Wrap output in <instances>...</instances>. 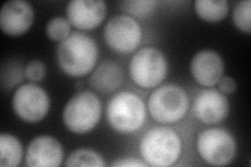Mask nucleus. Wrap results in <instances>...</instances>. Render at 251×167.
<instances>
[{
  "label": "nucleus",
  "mask_w": 251,
  "mask_h": 167,
  "mask_svg": "<svg viewBox=\"0 0 251 167\" xmlns=\"http://www.w3.org/2000/svg\"><path fill=\"white\" fill-rule=\"evenodd\" d=\"M194 112L196 117L204 123H219L229 113L228 98L216 89L204 90L194 101Z\"/></svg>",
  "instance_id": "nucleus-12"
},
{
  "label": "nucleus",
  "mask_w": 251,
  "mask_h": 167,
  "mask_svg": "<svg viewBox=\"0 0 251 167\" xmlns=\"http://www.w3.org/2000/svg\"><path fill=\"white\" fill-rule=\"evenodd\" d=\"M46 74V67L44 63L41 61H30L28 64L25 66V75L27 79L31 82H40L44 78Z\"/></svg>",
  "instance_id": "nucleus-22"
},
{
  "label": "nucleus",
  "mask_w": 251,
  "mask_h": 167,
  "mask_svg": "<svg viewBox=\"0 0 251 167\" xmlns=\"http://www.w3.org/2000/svg\"><path fill=\"white\" fill-rule=\"evenodd\" d=\"M23 147L19 139L11 134L0 135V166L16 167L21 163Z\"/></svg>",
  "instance_id": "nucleus-16"
},
{
  "label": "nucleus",
  "mask_w": 251,
  "mask_h": 167,
  "mask_svg": "<svg viewBox=\"0 0 251 167\" xmlns=\"http://www.w3.org/2000/svg\"><path fill=\"white\" fill-rule=\"evenodd\" d=\"M63 157V147L56 138L40 136L29 143L25 160L30 167H57L62 164Z\"/></svg>",
  "instance_id": "nucleus-13"
},
{
  "label": "nucleus",
  "mask_w": 251,
  "mask_h": 167,
  "mask_svg": "<svg viewBox=\"0 0 251 167\" xmlns=\"http://www.w3.org/2000/svg\"><path fill=\"white\" fill-rule=\"evenodd\" d=\"M130 75L141 88H154L162 83L168 72V63L161 50L145 47L130 62Z\"/></svg>",
  "instance_id": "nucleus-6"
},
{
  "label": "nucleus",
  "mask_w": 251,
  "mask_h": 167,
  "mask_svg": "<svg viewBox=\"0 0 251 167\" xmlns=\"http://www.w3.org/2000/svg\"><path fill=\"white\" fill-rule=\"evenodd\" d=\"M139 150L148 165L166 167L178 160L181 155L182 142L173 129L157 126L144 135L139 143Z\"/></svg>",
  "instance_id": "nucleus-2"
},
{
  "label": "nucleus",
  "mask_w": 251,
  "mask_h": 167,
  "mask_svg": "<svg viewBox=\"0 0 251 167\" xmlns=\"http://www.w3.org/2000/svg\"><path fill=\"white\" fill-rule=\"evenodd\" d=\"M101 115V102L98 95L89 90L76 93L63 110V122L75 134H85L96 128Z\"/></svg>",
  "instance_id": "nucleus-4"
},
{
  "label": "nucleus",
  "mask_w": 251,
  "mask_h": 167,
  "mask_svg": "<svg viewBox=\"0 0 251 167\" xmlns=\"http://www.w3.org/2000/svg\"><path fill=\"white\" fill-rule=\"evenodd\" d=\"M250 15H251V1L245 0V1H239L234 5L232 19L235 26L241 31L246 34L251 33L250 24Z\"/></svg>",
  "instance_id": "nucleus-20"
},
{
  "label": "nucleus",
  "mask_w": 251,
  "mask_h": 167,
  "mask_svg": "<svg viewBox=\"0 0 251 167\" xmlns=\"http://www.w3.org/2000/svg\"><path fill=\"white\" fill-rule=\"evenodd\" d=\"M156 3L154 0H131V1L122 2V5L126 13L143 18L153 13Z\"/></svg>",
  "instance_id": "nucleus-21"
},
{
  "label": "nucleus",
  "mask_w": 251,
  "mask_h": 167,
  "mask_svg": "<svg viewBox=\"0 0 251 167\" xmlns=\"http://www.w3.org/2000/svg\"><path fill=\"white\" fill-rule=\"evenodd\" d=\"M103 0H73L66 7L67 20L76 28L88 30L99 26L106 17Z\"/></svg>",
  "instance_id": "nucleus-10"
},
{
  "label": "nucleus",
  "mask_w": 251,
  "mask_h": 167,
  "mask_svg": "<svg viewBox=\"0 0 251 167\" xmlns=\"http://www.w3.org/2000/svg\"><path fill=\"white\" fill-rule=\"evenodd\" d=\"M106 164L103 157L93 149L80 148L69 155L65 166H97L104 167Z\"/></svg>",
  "instance_id": "nucleus-18"
},
{
  "label": "nucleus",
  "mask_w": 251,
  "mask_h": 167,
  "mask_svg": "<svg viewBox=\"0 0 251 167\" xmlns=\"http://www.w3.org/2000/svg\"><path fill=\"white\" fill-rule=\"evenodd\" d=\"M106 116L114 131L119 133L135 132L146 120V107L137 94L124 91L115 94L110 99Z\"/></svg>",
  "instance_id": "nucleus-3"
},
{
  "label": "nucleus",
  "mask_w": 251,
  "mask_h": 167,
  "mask_svg": "<svg viewBox=\"0 0 251 167\" xmlns=\"http://www.w3.org/2000/svg\"><path fill=\"white\" fill-rule=\"evenodd\" d=\"M191 73L199 85L215 86L223 77L224 62L213 50H201L192 59Z\"/></svg>",
  "instance_id": "nucleus-14"
},
{
  "label": "nucleus",
  "mask_w": 251,
  "mask_h": 167,
  "mask_svg": "<svg viewBox=\"0 0 251 167\" xmlns=\"http://www.w3.org/2000/svg\"><path fill=\"white\" fill-rule=\"evenodd\" d=\"M198 153L210 165L230 164L237 153V143L232 135L223 129H207L201 132L197 139Z\"/></svg>",
  "instance_id": "nucleus-7"
},
{
  "label": "nucleus",
  "mask_w": 251,
  "mask_h": 167,
  "mask_svg": "<svg viewBox=\"0 0 251 167\" xmlns=\"http://www.w3.org/2000/svg\"><path fill=\"white\" fill-rule=\"evenodd\" d=\"M35 19L33 7L23 0H11L0 12V27L9 36H21L29 29Z\"/></svg>",
  "instance_id": "nucleus-11"
},
{
  "label": "nucleus",
  "mask_w": 251,
  "mask_h": 167,
  "mask_svg": "<svg viewBox=\"0 0 251 167\" xmlns=\"http://www.w3.org/2000/svg\"><path fill=\"white\" fill-rule=\"evenodd\" d=\"M219 90L225 94H231L237 89V83L230 76H223L220 79L219 83Z\"/></svg>",
  "instance_id": "nucleus-23"
},
{
  "label": "nucleus",
  "mask_w": 251,
  "mask_h": 167,
  "mask_svg": "<svg viewBox=\"0 0 251 167\" xmlns=\"http://www.w3.org/2000/svg\"><path fill=\"white\" fill-rule=\"evenodd\" d=\"M141 37L143 33L138 22L127 15H119L110 19L104 29L107 45L121 53H129L136 49Z\"/></svg>",
  "instance_id": "nucleus-9"
},
{
  "label": "nucleus",
  "mask_w": 251,
  "mask_h": 167,
  "mask_svg": "<svg viewBox=\"0 0 251 167\" xmlns=\"http://www.w3.org/2000/svg\"><path fill=\"white\" fill-rule=\"evenodd\" d=\"M124 81V71L119 64L114 62H103L93 71L89 77V84L92 88L101 92L110 93L120 88Z\"/></svg>",
  "instance_id": "nucleus-15"
},
{
  "label": "nucleus",
  "mask_w": 251,
  "mask_h": 167,
  "mask_svg": "<svg viewBox=\"0 0 251 167\" xmlns=\"http://www.w3.org/2000/svg\"><path fill=\"white\" fill-rule=\"evenodd\" d=\"M194 5L199 17L207 22L222 20L228 13V2L226 0H196Z\"/></svg>",
  "instance_id": "nucleus-17"
},
{
  "label": "nucleus",
  "mask_w": 251,
  "mask_h": 167,
  "mask_svg": "<svg viewBox=\"0 0 251 167\" xmlns=\"http://www.w3.org/2000/svg\"><path fill=\"white\" fill-rule=\"evenodd\" d=\"M150 114L160 123H174L185 116L190 107L186 92L177 85L159 87L148 101Z\"/></svg>",
  "instance_id": "nucleus-5"
},
{
  "label": "nucleus",
  "mask_w": 251,
  "mask_h": 167,
  "mask_svg": "<svg viewBox=\"0 0 251 167\" xmlns=\"http://www.w3.org/2000/svg\"><path fill=\"white\" fill-rule=\"evenodd\" d=\"M70 22L63 17H54L46 24V36L52 41L62 42L69 37Z\"/></svg>",
  "instance_id": "nucleus-19"
},
{
  "label": "nucleus",
  "mask_w": 251,
  "mask_h": 167,
  "mask_svg": "<svg viewBox=\"0 0 251 167\" xmlns=\"http://www.w3.org/2000/svg\"><path fill=\"white\" fill-rule=\"evenodd\" d=\"M98 45L88 35L74 33L62 41L57 49V62L65 74L77 77L89 73L97 64Z\"/></svg>",
  "instance_id": "nucleus-1"
},
{
  "label": "nucleus",
  "mask_w": 251,
  "mask_h": 167,
  "mask_svg": "<svg viewBox=\"0 0 251 167\" xmlns=\"http://www.w3.org/2000/svg\"><path fill=\"white\" fill-rule=\"evenodd\" d=\"M112 166H119V167H146L148 164L145 162H141L134 159H123L121 161H116L111 164Z\"/></svg>",
  "instance_id": "nucleus-24"
},
{
  "label": "nucleus",
  "mask_w": 251,
  "mask_h": 167,
  "mask_svg": "<svg viewBox=\"0 0 251 167\" xmlns=\"http://www.w3.org/2000/svg\"><path fill=\"white\" fill-rule=\"evenodd\" d=\"M15 114L21 120L34 123L42 120L50 108L47 92L36 84H25L15 91L12 98Z\"/></svg>",
  "instance_id": "nucleus-8"
}]
</instances>
